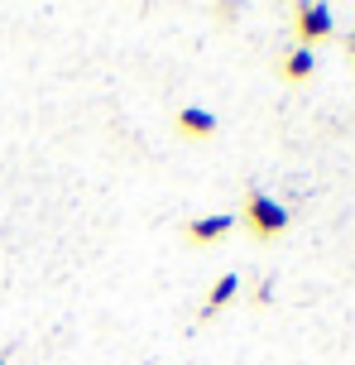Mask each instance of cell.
<instances>
[{
    "label": "cell",
    "instance_id": "obj_1",
    "mask_svg": "<svg viewBox=\"0 0 355 365\" xmlns=\"http://www.w3.org/2000/svg\"><path fill=\"white\" fill-rule=\"evenodd\" d=\"M240 221L255 240H279L283 231H288V207L274 202L269 192H250L245 207H240Z\"/></svg>",
    "mask_w": 355,
    "mask_h": 365
},
{
    "label": "cell",
    "instance_id": "obj_2",
    "mask_svg": "<svg viewBox=\"0 0 355 365\" xmlns=\"http://www.w3.org/2000/svg\"><path fill=\"white\" fill-rule=\"evenodd\" d=\"M332 10L327 5H298L293 10V38H298V48H312L322 38H332Z\"/></svg>",
    "mask_w": 355,
    "mask_h": 365
},
{
    "label": "cell",
    "instance_id": "obj_3",
    "mask_svg": "<svg viewBox=\"0 0 355 365\" xmlns=\"http://www.w3.org/2000/svg\"><path fill=\"white\" fill-rule=\"evenodd\" d=\"M231 226H235V217H197V221H187L183 226V240L187 245H216V240L231 236Z\"/></svg>",
    "mask_w": 355,
    "mask_h": 365
},
{
    "label": "cell",
    "instance_id": "obj_4",
    "mask_svg": "<svg viewBox=\"0 0 355 365\" xmlns=\"http://www.w3.org/2000/svg\"><path fill=\"white\" fill-rule=\"evenodd\" d=\"M173 130H178L183 140H211V135H216V115L202 110V106H183L173 115Z\"/></svg>",
    "mask_w": 355,
    "mask_h": 365
},
{
    "label": "cell",
    "instance_id": "obj_5",
    "mask_svg": "<svg viewBox=\"0 0 355 365\" xmlns=\"http://www.w3.org/2000/svg\"><path fill=\"white\" fill-rule=\"evenodd\" d=\"M235 293H240V274H221V279L211 284V293H206V303H202V312H197V317H202V322H211V317H216V312H221Z\"/></svg>",
    "mask_w": 355,
    "mask_h": 365
},
{
    "label": "cell",
    "instance_id": "obj_6",
    "mask_svg": "<svg viewBox=\"0 0 355 365\" xmlns=\"http://www.w3.org/2000/svg\"><path fill=\"white\" fill-rule=\"evenodd\" d=\"M312 68H317L312 48H293V53L283 58V77H288V82H307V77H312Z\"/></svg>",
    "mask_w": 355,
    "mask_h": 365
},
{
    "label": "cell",
    "instance_id": "obj_7",
    "mask_svg": "<svg viewBox=\"0 0 355 365\" xmlns=\"http://www.w3.org/2000/svg\"><path fill=\"white\" fill-rule=\"evenodd\" d=\"M346 48H351V53H355V38H351V43H346Z\"/></svg>",
    "mask_w": 355,
    "mask_h": 365
},
{
    "label": "cell",
    "instance_id": "obj_8",
    "mask_svg": "<svg viewBox=\"0 0 355 365\" xmlns=\"http://www.w3.org/2000/svg\"><path fill=\"white\" fill-rule=\"evenodd\" d=\"M0 365H5V361H0Z\"/></svg>",
    "mask_w": 355,
    "mask_h": 365
}]
</instances>
